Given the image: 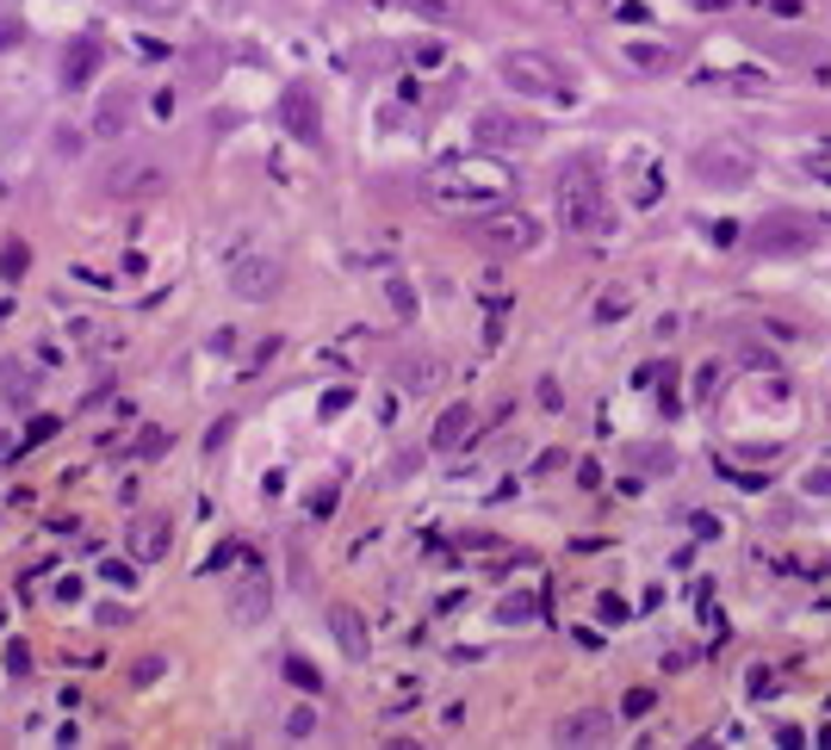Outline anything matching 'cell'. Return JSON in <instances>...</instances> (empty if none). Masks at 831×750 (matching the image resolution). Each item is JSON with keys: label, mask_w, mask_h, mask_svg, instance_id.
<instances>
[{"label": "cell", "mask_w": 831, "mask_h": 750, "mask_svg": "<svg viewBox=\"0 0 831 750\" xmlns=\"http://www.w3.org/2000/svg\"><path fill=\"white\" fill-rule=\"evenodd\" d=\"M38 385H44V378L32 373V366H19V360H7V366H0V392H7V404H38Z\"/></svg>", "instance_id": "18"}, {"label": "cell", "mask_w": 831, "mask_h": 750, "mask_svg": "<svg viewBox=\"0 0 831 750\" xmlns=\"http://www.w3.org/2000/svg\"><path fill=\"white\" fill-rule=\"evenodd\" d=\"M162 447H168V428H143V435H137V454H143V459L162 454Z\"/></svg>", "instance_id": "29"}, {"label": "cell", "mask_w": 831, "mask_h": 750, "mask_svg": "<svg viewBox=\"0 0 831 750\" xmlns=\"http://www.w3.org/2000/svg\"><path fill=\"white\" fill-rule=\"evenodd\" d=\"M714 392H720V366H702V373H695V404H707Z\"/></svg>", "instance_id": "26"}, {"label": "cell", "mask_w": 831, "mask_h": 750, "mask_svg": "<svg viewBox=\"0 0 831 750\" xmlns=\"http://www.w3.org/2000/svg\"><path fill=\"white\" fill-rule=\"evenodd\" d=\"M168 521H156V515H137L131 521V533H125V546H131V559L137 564H156V559H168Z\"/></svg>", "instance_id": "13"}, {"label": "cell", "mask_w": 831, "mask_h": 750, "mask_svg": "<svg viewBox=\"0 0 831 750\" xmlns=\"http://www.w3.org/2000/svg\"><path fill=\"white\" fill-rule=\"evenodd\" d=\"M94 69H100V44H94V38H75V44H69V56H63V87H69V94H75V87H87V81H94Z\"/></svg>", "instance_id": "17"}, {"label": "cell", "mask_w": 831, "mask_h": 750, "mask_svg": "<svg viewBox=\"0 0 831 750\" xmlns=\"http://www.w3.org/2000/svg\"><path fill=\"white\" fill-rule=\"evenodd\" d=\"M311 726H316V713L311 707H299V713L285 719V738H311Z\"/></svg>", "instance_id": "32"}, {"label": "cell", "mask_w": 831, "mask_h": 750, "mask_svg": "<svg viewBox=\"0 0 831 750\" xmlns=\"http://www.w3.org/2000/svg\"><path fill=\"white\" fill-rule=\"evenodd\" d=\"M285 676H292L299 688H323V676H316L311 664H304V657H285Z\"/></svg>", "instance_id": "24"}, {"label": "cell", "mask_w": 831, "mask_h": 750, "mask_svg": "<svg viewBox=\"0 0 831 750\" xmlns=\"http://www.w3.org/2000/svg\"><path fill=\"white\" fill-rule=\"evenodd\" d=\"M416 19H428V25H459L466 19V0H404Z\"/></svg>", "instance_id": "20"}, {"label": "cell", "mask_w": 831, "mask_h": 750, "mask_svg": "<svg viewBox=\"0 0 831 750\" xmlns=\"http://www.w3.org/2000/svg\"><path fill=\"white\" fill-rule=\"evenodd\" d=\"M330 633H335V645H342V657L366 664V652H373V633H366V621L347 608V602H335V608H330Z\"/></svg>", "instance_id": "12"}, {"label": "cell", "mask_w": 831, "mask_h": 750, "mask_svg": "<svg viewBox=\"0 0 831 750\" xmlns=\"http://www.w3.org/2000/svg\"><path fill=\"white\" fill-rule=\"evenodd\" d=\"M280 280H285L280 254H236V261H230V292L249 298V304L273 298V292H280Z\"/></svg>", "instance_id": "8"}, {"label": "cell", "mask_w": 831, "mask_h": 750, "mask_svg": "<svg viewBox=\"0 0 831 750\" xmlns=\"http://www.w3.org/2000/svg\"><path fill=\"white\" fill-rule=\"evenodd\" d=\"M25 267H32L25 242H7V249H0V273H7V280H25Z\"/></svg>", "instance_id": "22"}, {"label": "cell", "mask_w": 831, "mask_h": 750, "mask_svg": "<svg viewBox=\"0 0 831 750\" xmlns=\"http://www.w3.org/2000/svg\"><path fill=\"white\" fill-rule=\"evenodd\" d=\"M764 7H769V13H776V19H800V13H807L800 0H764Z\"/></svg>", "instance_id": "36"}, {"label": "cell", "mask_w": 831, "mask_h": 750, "mask_svg": "<svg viewBox=\"0 0 831 750\" xmlns=\"http://www.w3.org/2000/svg\"><path fill=\"white\" fill-rule=\"evenodd\" d=\"M596 316H602V323H614V316H627V292H609V298L596 304Z\"/></svg>", "instance_id": "31"}, {"label": "cell", "mask_w": 831, "mask_h": 750, "mask_svg": "<svg viewBox=\"0 0 831 750\" xmlns=\"http://www.w3.org/2000/svg\"><path fill=\"white\" fill-rule=\"evenodd\" d=\"M435 378H440V360H435V354L397 360V385H404V392H428V385H435Z\"/></svg>", "instance_id": "19"}, {"label": "cell", "mask_w": 831, "mask_h": 750, "mask_svg": "<svg viewBox=\"0 0 831 750\" xmlns=\"http://www.w3.org/2000/svg\"><path fill=\"white\" fill-rule=\"evenodd\" d=\"M695 180L702 187H720V192H738V187H751V174H757V156L745 149V143L733 137H714L707 149H695Z\"/></svg>", "instance_id": "5"}, {"label": "cell", "mask_w": 831, "mask_h": 750, "mask_svg": "<svg viewBox=\"0 0 831 750\" xmlns=\"http://www.w3.org/2000/svg\"><path fill=\"white\" fill-rule=\"evenodd\" d=\"M131 118H137V94H131V87H112L94 106V137H125Z\"/></svg>", "instance_id": "11"}, {"label": "cell", "mask_w": 831, "mask_h": 750, "mask_svg": "<svg viewBox=\"0 0 831 750\" xmlns=\"http://www.w3.org/2000/svg\"><path fill=\"white\" fill-rule=\"evenodd\" d=\"M516 192V174L502 162H478V156H459V162H440V168L423 174V199L447 205V211H490Z\"/></svg>", "instance_id": "1"}, {"label": "cell", "mask_w": 831, "mask_h": 750, "mask_svg": "<svg viewBox=\"0 0 831 750\" xmlns=\"http://www.w3.org/2000/svg\"><path fill=\"white\" fill-rule=\"evenodd\" d=\"M106 583H118V590H131V583H137V577H131V564L106 559Z\"/></svg>", "instance_id": "34"}, {"label": "cell", "mask_w": 831, "mask_h": 750, "mask_svg": "<svg viewBox=\"0 0 831 750\" xmlns=\"http://www.w3.org/2000/svg\"><path fill=\"white\" fill-rule=\"evenodd\" d=\"M280 118H285V131H292L299 143H316V137H323V125H316L311 94H304V87H285V100H280Z\"/></svg>", "instance_id": "16"}, {"label": "cell", "mask_w": 831, "mask_h": 750, "mask_svg": "<svg viewBox=\"0 0 831 750\" xmlns=\"http://www.w3.org/2000/svg\"><path fill=\"white\" fill-rule=\"evenodd\" d=\"M627 63H633V69H671L676 50H671V44H627Z\"/></svg>", "instance_id": "21"}, {"label": "cell", "mask_w": 831, "mask_h": 750, "mask_svg": "<svg viewBox=\"0 0 831 750\" xmlns=\"http://www.w3.org/2000/svg\"><path fill=\"white\" fill-rule=\"evenodd\" d=\"M552 738H559L565 750H578V744H609V738H614V713H602V707L565 713L559 726H552Z\"/></svg>", "instance_id": "10"}, {"label": "cell", "mask_w": 831, "mask_h": 750, "mask_svg": "<svg viewBox=\"0 0 831 750\" xmlns=\"http://www.w3.org/2000/svg\"><path fill=\"white\" fill-rule=\"evenodd\" d=\"M7 44H19V25H7V19H0V50Z\"/></svg>", "instance_id": "37"}, {"label": "cell", "mask_w": 831, "mask_h": 750, "mask_svg": "<svg viewBox=\"0 0 831 750\" xmlns=\"http://www.w3.org/2000/svg\"><path fill=\"white\" fill-rule=\"evenodd\" d=\"M7 670L25 676V670H32V652H25V645H7Z\"/></svg>", "instance_id": "33"}, {"label": "cell", "mask_w": 831, "mask_h": 750, "mask_svg": "<svg viewBox=\"0 0 831 750\" xmlns=\"http://www.w3.org/2000/svg\"><path fill=\"white\" fill-rule=\"evenodd\" d=\"M118 7H131V13H143V19H168V13H180L187 0H118Z\"/></svg>", "instance_id": "23"}, {"label": "cell", "mask_w": 831, "mask_h": 750, "mask_svg": "<svg viewBox=\"0 0 831 750\" xmlns=\"http://www.w3.org/2000/svg\"><path fill=\"white\" fill-rule=\"evenodd\" d=\"M471 137H478V149H490V156H516V149H533V143L547 137V125H540V118H521V112L485 106L471 118Z\"/></svg>", "instance_id": "6"}, {"label": "cell", "mask_w": 831, "mask_h": 750, "mask_svg": "<svg viewBox=\"0 0 831 750\" xmlns=\"http://www.w3.org/2000/svg\"><path fill=\"white\" fill-rule=\"evenodd\" d=\"M168 187V168H162L156 156H143V149H131V156H112L106 168H100V192L106 199H149V192Z\"/></svg>", "instance_id": "7"}, {"label": "cell", "mask_w": 831, "mask_h": 750, "mask_svg": "<svg viewBox=\"0 0 831 750\" xmlns=\"http://www.w3.org/2000/svg\"><path fill=\"white\" fill-rule=\"evenodd\" d=\"M50 435H56V423H50V416H38V423L25 428V447H38V440H50Z\"/></svg>", "instance_id": "35"}, {"label": "cell", "mask_w": 831, "mask_h": 750, "mask_svg": "<svg viewBox=\"0 0 831 750\" xmlns=\"http://www.w3.org/2000/svg\"><path fill=\"white\" fill-rule=\"evenodd\" d=\"M471 242L490 254H528V249H540V223L528 211H516V205H490V211L471 218Z\"/></svg>", "instance_id": "4"}, {"label": "cell", "mask_w": 831, "mask_h": 750, "mask_svg": "<svg viewBox=\"0 0 831 750\" xmlns=\"http://www.w3.org/2000/svg\"><path fill=\"white\" fill-rule=\"evenodd\" d=\"M800 490H807V497H831V466L807 471V478H800Z\"/></svg>", "instance_id": "28"}, {"label": "cell", "mask_w": 831, "mask_h": 750, "mask_svg": "<svg viewBox=\"0 0 831 750\" xmlns=\"http://www.w3.org/2000/svg\"><path fill=\"white\" fill-rule=\"evenodd\" d=\"M640 454V466H652V471H671L676 459H671V447H633Z\"/></svg>", "instance_id": "27"}, {"label": "cell", "mask_w": 831, "mask_h": 750, "mask_svg": "<svg viewBox=\"0 0 831 750\" xmlns=\"http://www.w3.org/2000/svg\"><path fill=\"white\" fill-rule=\"evenodd\" d=\"M627 719H640V713H652V707H658V695H652V688H627Z\"/></svg>", "instance_id": "25"}, {"label": "cell", "mask_w": 831, "mask_h": 750, "mask_svg": "<svg viewBox=\"0 0 831 750\" xmlns=\"http://www.w3.org/2000/svg\"><path fill=\"white\" fill-rule=\"evenodd\" d=\"M471 428H478L471 404H447L440 409V423H435V435H428V447H435V454H459V447L471 440Z\"/></svg>", "instance_id": "14"}, {"label": "cell", "mask_w": 831, "mask_h": 750, "mask_svg": "<svg viewBox=\"0 0 831 750\" xmlns=\"http://www.w3.org/2000/svg\"><path fill=\"white\" fill-rule=\"evenodd\" d=\"M757 254H813L819 249V230L813 223H800V218H769L751 230Z\"/></svg>", "instance_id": "9"}, {"label": "cell", "mask_w": 831, "mask_h": 750, "mask_svg": "<svg viewBox=\"0 0 831 750\" xmlns=\"http://www.w3.org/2000/svg\"><path fill=\"white\" fill-rule=\"evenodd\" d=\"M528 614H533V602H528V595H509V602L497 608V621H528Z\"/></svg>", "instance_id": "30"}, {"label": "cell", "mask_w": 831, "mask_h": 750, "mask_svg": "<svg viewBox=\"0 0 831 750\" xmlns=\"http://www.w3.org/2000/svg\"><path fill=\"white\" fill-rule=\"evenodd\" d=\"M559 218H565V230L578 236H596L609 230V199H602V168L590 156H571L565 168H559Z\"/></svg>", "instance_id": "2"}, {"label": "cell", "mask_w": 831, "mask_h": 750, "mask_svg": "<svg viewBox=\"0 0 831 750\" xmlns=\"http://www.w3.org/2000/svg\"><path fill=\"white\" fill-rule=\"evenodd\" d=\"M502 81H509L521 100H565V106L578 100L571 75L552 63V56H540V50H509V56H502Z\"/></svg>", "instance_id": "3"}, {"label": "cell", "mask_w": 831, "mask_h": 750, "mask_svg": "<svg viewBox=\"0 0 831 750\" xmlns=\"http://www.w3.org/2000/svg\"><path fill=\"white\" fill-rule=\"evenodd\" d=\"M267 602H273V590H267V577H261V571H249V577H242V583L230 590V614H236L242 626H255V621H261V614H267Z\"/></svg>", "instance_id": "15"}]
</instances>
